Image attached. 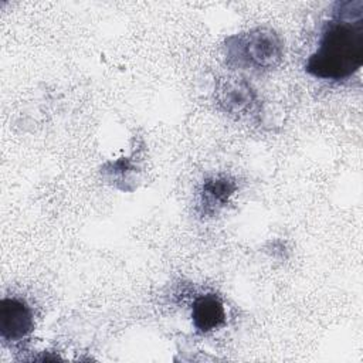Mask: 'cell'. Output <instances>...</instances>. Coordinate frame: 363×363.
Here are the masks:
<instances>
[{
	"mask_svg": "<svg viewBox=\"0 0 363 363\" xmlns=\"http://www.w3.org/2000/svg\"><path fill=\"white\" fill-rule=\"evenodd\" d=\"M237 191V183L228 176H213L206 179L200 190V207L203 216L218 213Z\"/></svg>",
	"mask_w": 363,
	"mask_h": 363,
	"instance_id": "6",
	"label": "cell"
},
{
	"mask_svg": "<svg viewBox=\"0 0 363 363\" xmlns=\"http://www.w3.org/2000/svg\"><path fill=\"white\" fill-rule=\"evenodd\" d=\"M34 330V315L24 299L3 298L0 301V337L4 343H18Z\"/></svg>",
	"mask_w": 363,
	"mask_h": 363,
	"instance_id": "3",
	"label": "cell"
},
{
	"mask_svg": "<svg viewBox=\"0 0 363 363\" xmlns=\"http://www.w3.org/2000/svg\"><path fill=\"white\" fill-rule=\"evenodd\" d=\"M224 54L233 69L261 74L282 62L284 41L272 28L255 27L227 37Z\"/></svg>",
	"mask_w": 363,
	"mask_h": 363,
	"instance_id": "2",
	"label": "cell"
},
{
	"mask_svg": "<svg viewBox=\"0 0 363 363\" xmlns=\"http://www.w3.org/2000/svg\"><path fill=\"white\" fill-rule=\"evenodd\" d=\"M191 320L199 333L221 328L225 323V309L220 296L213 292L199 295L191 305Z\"/></svg>",
	"mask_w": 363,
	"mask_h": 363,
	"instance_id": "5",
	"label": "cell"
},
{
	"mask_svg": "<svg viewBox=\"0 0 363 363\" xmlns=\"http://www.w3.org/2000/svg\"><path fill=\"white\" fill-rule=\"evenodd\" d=\"M216 101L220 108L234 116H250L258 109V98L244 78H224L216 88Z\"/></svg>",
	"mask_w": 363,
	"mask_h": 363,
	"instance_id": "4",
	"label": "cell"
},
{
	"mask_svg": "<svg viewBox=\"0 0 363 363\" xmlns=\"http://www.w3.org/2000/svg\"><path fill=\"white\" fill-rule=\"evenodd\" d=\"M363 64V1H337L323 24L318 47L305 62V71L325 81H343Z\"/></svg>",
	"mask_w": 363,
	"mask_h": 363,
	"instance_id": "1",
	"label": "cell"
}]
</instances>
